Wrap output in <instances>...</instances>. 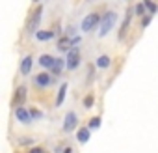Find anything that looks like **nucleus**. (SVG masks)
Returning <instances> with one entry per match:
<instances>
[{
    "instance_id": "bb28decb",
    "label": "nucleus",
    "mask_w": 158,
    "mask_h": 153,
    "mask_svg": "<svg viewBox=\"0 0 158 153\" xmlns=\"http://www.w3.org/2000/svg\"><path fill=\"white\" fill-rule=\"evenodd\" d=\"M73 151H74L73 146H65V149H63V153H73Z\"/></svg>"
},
{
    "instance_id": "cd10ccee",
    "label": "nucleus",
    "mask_w": 158,
    "mask_h": 153,
    "mask_svg": "<svg viewBox=\"0 0 158 153\" xmlns=\"http://www.w3.org/2000/svg\"><path fill=\"white\" fill-rule=\"evenodd\" d=\"M32 2H34V4H37V2H39V0H32Z\"/></svg>"
},
{
    "instance_id": "a211bd4d",
    "label": "nucleus",
    "mask_w": 158,
    "mask_h": 153,
    "mask_svg": "<svg viewBox=\"0 0 158 153\" xmlns=\"http://www.w3.org/2000/svg\"><path fill=\"white\" fill-rule=\"evenodd\" d=\"M141 2L145 4V8H147V13L154 15V13L158 11V6H156V2H154V0H141Z\"/></svg>"
},
{
    "instance_id": "412c9836",
    "label": "nucleus",
    "mask_w": 158,
    "mask_h": 153,
    "mask_svg": "<svg viewBox=\"0 0 158 153\" xmlns=\"http://www.w3.org/2000/svg\"><path fill=\"white\" fill-rule=\"evenodd\" d=\"M82 105H84V108H91V107L95 105V95H93V94H88V95L84 97V103H82Z\"/></svg>"
},
{
    "instance_id": "393cba45",
    "label": "nucleus",
    "mask_w": 158,
    "mask_h": 153,
    "mask_svg": "<svg viewBox=\"0 0 158 153\" xmlns=\"http://www.w3.org/2000/svg\"><path fill=\"white\" fill-rule=\"evenodd\" d=\"M19 144L21 146H30V144H34V138H21Z\"/></svg>"
},
{
    "instance_id": "f03ea898",
    "label": "nucleus",
    "mask_w": 158,
    "mask_h": 153,
    "mask_svg": "<svg viewBox=\"0 0 158 153\" xmlns=\"http://www.w3.org/2000/svg\"><path fill=\"white\" fill-rule=\"evenodd\" d=\"M117 24V13L114 10H108L102 13V21H101V26H99V37H104L108 36Z\"/></svg>"
},
{
    "instance_id": "423d86ee",
    "label": "nucleus",
    "mask_w": 158,
    "mask_h": 153,
    "mask_svg": "<svg viewBox=\"0 0 158 153\" xmlns=\"http://www.w3.org/2000/svg\"><path fill=\"white\" fill-rule=\"evenodd\" d=\"M134 15H136V13H134V8H128L127 13H125L123 23H121V26H119V32H117V39H119V41H123V39L128 36V32H130V24H132V17H134Z\"/></svg>"
},
{
    "instance_id": "1a4fd4ad",
    "label": "nucleus",
    "mask_w": 158,
    "mask_h": 153,
    "mask_svg": "<svg viewBox=\"0 0 158 153\" xmlns=\"http://www.w3.org/2000/svg\"><path fill=\"white\" fill-rule=\"evenodd\" d=\"M15 120L19 121V123H23V125H28L34 118H32V114H30V108H26V107H17L15 108Z\"/></svg>"
},
{
    "instance_id": "5701e85b",
    "label": "nucleus",
    "mask_w": 158,
    "mask_h": 153,
    "mask_svg": "<svg viewBox=\"0 0 158 153\" xmlns=\"http://www.w3.org/2000/svg\"><path fill=\"white\" fill-rule=\"evenodd\" d=\"M152 17H154V15H151V13H147L145 17H141V24H139V26H141V28H147V26L152 23Z\"/></svg>"
},
{
    "instance_id": "ddd939ff",
    "label": "nucleus",
    "mask_w": 158,
    "mask_h": 153,
    "mask_svg": "<svg viewBox=\"0 0 158 153\" xmlns=\"http://www.w3.org/2000/svg\"><path fill=\"white\" fill-rule=\"evenodd\" d=\"M56 49L60 50V52H69L71 49H73V43H71V36H61L60 39H58V43H56Z\"/></svg>"
},
{
    "instance_id": "9b49d317",
    "label": "nucleus",
    "mask_w": 158,
    "mask_h": 153,
    "mask_svg": "<svg viewBox=\"0 0 158 153\" xmlns=\"http://www.w3.org/2000/svg\"><path fill=\"white\" fill-rule=\"evenodd\" d=\"M39 65H41V69H45V71H50L52 67H54V63H56V56H52V54H47V52H43L41 56H39Z\"/></svg>"
},
{
    "instance_id": "aec40b11",
    "label": "nucleus",
    "mask_w": 158,
    "mask_h": 153,
    "mask_svg": "<svg viewBox=\"0 0 158 153\" xmlns=\"http://www.w3.org/2000/svg\"><path fill=\"white\" fill-rule=\"evenodd\" d=\"M101 121H102L101 116H93V118L88 121V127H89L91 131H93V129H99V127H101Z\"/></svg>"
},
{
    "instance_id": "6e6552de",
    "label": "nucleus",
    "mask_w": 158,
    "mask_h": 153,
    "mask_svg": "<svg viewBox=\"0 0 158 153\" xmlns=\"http://www.w3.org/2000/svg\"><path fill=\"white\" fill-rule=\"evenodd\" d=\"M76 127H78V114H76L74 110H69V112L65 114V118H63L61 129H63V133H73Z\"/></svg>"
},
{
    "instance_id": "20e7f679",
    "label": "nucleus",
    "mask_w": 158,
    "mask_h": 153,
    "mask_svg": "<svg viewBox=\"0 0 158 153\" xmlns=\"http://www.w3.org/2000/svg\"><path fill=\"white\" fill-rule=\"evenodd\" d=\"M54 84V75L50 73V71H45L43 69V73H37L35 76H34V86L37 88V90H47V88H50Z\"/></svg>"
},
{
    "instance_id": "7ed1b4c3",
    "label": "nucleus",
    "mask_w": 158,
    "mask_h": 153,
    "mask_svg": "<svg viewBox=\"0 0 158 153\" xmlns=\"http://www.w3.org/2000/svg\"><path fill=\"white\" fill-rule=\"evenodd\" d=\"M101 21H102V15H101L99 11H91V13H88V15L82 19V23H80V30L86 32V34L95 32V30L101 26Z\"/></svg>"
},
{
    "instance_id": "f257e3e1",
    "label": "nucleus",
    "mask_w": 158,
    "mask_h": 153,
    "mask_svg": "<svg viewBox=\"0 0 158 153\" xmlns=\"http://www.w3.org/2000/svg\"><path fill=\"white\" fill-rule=\"evenodd\" d=\"M43 11H45V8H43L41 4H37V6H35V10H32V11H30L28 21H26V26H24V32H26L28 36H35V32L39 30Z\"/></svg>"
},
{
    "instance_id": "2eb2a0df",
    "label": "nucleus",
    "mask_w": 158,
    "mask_h": 153,
    "mask_svg": "<svg viewBox=\"0 0 158 153\" xmlns=\"http://www.w3.org/2000/svg\"><path fill=\"white\" fill-rule=\"evenodd\" d=\"M63 69H67L65 58H56V63H54V67L50 69V73H52L54 76H60V75H63Z\"/></svg>"
},
{
    "instance_id": "f3484780",
    "label": "nucleus",
    "mask_w": 158,
    "mask_h": 153,
    "mask_svg": "<svg viewBox=\"0 0 158 153\" xmlns=\"http://www.w3.org/2000/svg\"><path fill=\"white\" fill-rule=\"evenodd\" d=\"M95 65H97L99 69H108V67L112 65V58H110L108 54H101V56H97Z\"/></svg>"
},
{
    "instance_id": "4468645a",
    "label": "nucleus",
    "mask_w": 158,
    "mask_h": 153,
    "mask_svg": "<svg viewBox=\"0 0 158 153\" xmlns=\"http://www.w3.org/2000/svg\"><path fill=\"white\" fill-rule=\"evenodd\" d=\"M67 90H69V84L67 82H61L60 84V90L56 94V101H54V107H61L65 103V97H67Z\"/></svg>"
},
{
    "instance_id": "4be33fe9",
    "label": "nucleus",
    "mask_w": 158,
    "mask_h": 153,
    "mask_svg": "<svg viewBox=\"0 0 158 153\" xmlns=\"http://www.w3.org/2000/svg\"><path fill=\"white\" fill-rule=\"evenodd\" d=\"M30 114H32L34 120H43V118H45L43 110H39V108H35V107H30Z\"/></svg>"
},
{
    "instance_id": "dca6fc26",
    "label": "nucleus",
    "mask_w": 158,
    "mask_h": 153,
    "mask_svg": "<svg viewBox=\"0 0 158 153\" xmlns=\"http://www.w3.org/2000/svg\"><path fill=\"white\" fill-rule=\"evenodd\" d=\"M54 37V32L52 30H47V28H39L37 32H35V39L39 41V43H43V41H50Z\"/></svg>"
},
{
    "instance_id": "39448f33",
    "label": "nucleus",
    "mask_w": 158,
    "mask_h": 153,
    "mask_svg": "<svg viewBox=\"0 0 158 153\" xmlns=\"http://www.w3.org/2000/svg\"><path fill=\"white\" fill-rule=\"evenodd\" d=\"M26 97H28V86L26 84H19L15 90H13V95H11V107L17 108V107H23L26 103Z\"/></svg>"
},
{
    "instance_id": "0eeeda50",
    "label": "nucleus",
    "mask_w": 158,
    "mask_h": 153,
    "mask_svg": "<svg viewBox=\"0 0 158 153\" xmlns=\"http://www.w3.org/2000/svg\"><path fill=\"white\" fill-rule=\"evenodd\" d=\"M65 62H67V71H74V69H78V65H80V62H82L80 50H78L76 47H73V49L67 52Z\"/></svg>"
},
{
    "instance_id": "9d476101",
    "label": "nucleus",
    "mask_w": 158,
    "mask_h": 153,
    "mask_svg": "<svg viewBox=\"0 0 158 153\" xmlns=\"http://www.w3.org/2000/svg\"><path fill=\"white\" fill-rule=\"evenodd\" d=\"M32 67H34V56H32V54H26V56H23V60H21V65H19V71H21V75H23V76H28V75L32 73Z\"/></svg>"
},
{
    "instance_id": "6ab92c4d",
    "label": "nucleus",
    "mask_w": 158,
    "mask_h": 153,
    "mask_svg": "<svg viewBox=\"0 0 158 153\" xmlns=\"http://www.w3.org/2000/svg\"><path fill=\"white\" fill-rule=\"evenodd\" d=\"M134 13H136V17H145V15H147L145 4H143V2H138V4L134 6Z\"/></svg>"
},
{
    "instance_id": "b1692460",
    "label": "nucleus",
    "mask_w": 158,
    "mask_h": 153,
    "mask_svg": "<svg viewBox=\"0 0 158 153\" xmlns=\"http://www.w3.org/2000/svg\"><path fill=\"white\" fill-rule=\"evenodd\" d=\"M26 153H47V149H45V146H34V147H30Z\"/></svg>"
},
{
    "instance_id": "a878e982",
    "label": "nucleus",
    "mask_w": 158,
    "mask_h": 153,
    "mask_svg": "<svg viewBox=\"0 0 158 153\" xmlns=\"http://www.w3.org/2000/svg\"><path fill=\"white\" fill-rule=\"evenodd\" d=\"M80 41H82V37H80V36H73V37H71V43H73V47H76V45L80 43Z\"/></svg>"
},
{
    "instance_id": "f8f14e48",
    "label": "nucleus",
    "mask_w": 158,
    "mask_h": 153,
    "mask_svg": "<svg viewBox=\"0 0 158 153\" xmlns=\"http://www.w3.org/2000/svg\"><path fill=\"white\" fill-rule=\"evenodd\" d=\"M91 129L86 125V127H80V129H76V140H78V144H88L89 142V138H91V133H89Z\"/></svg>"
},
{
    "instance_id": "c85d7f7f",
    "label": "nucleus",
    "mask_w": 158,
    "mask_h": 153,
    "mask_svg": "<svg viewBox=\"0 0 158 153\" xmlns=\"http://www.w3.org/2000/svg\"><path fill=\"white\" fill-rule=\"evenodd\" d=\"M17 153H19V151H17Z\"/></svg>"
}]
</instances>
